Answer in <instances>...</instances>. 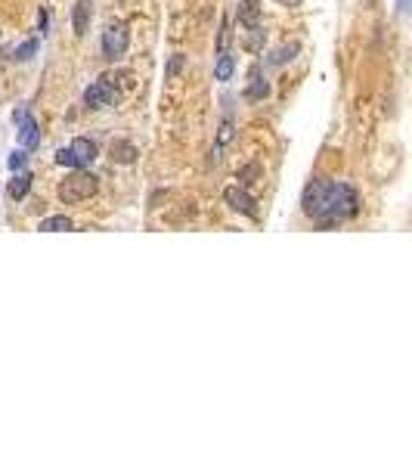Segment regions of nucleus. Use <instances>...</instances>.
<instances>
[{
	"instance_id": "obj_10",
	"label": "nucleus",
	"mask_w": 412,
	"mask_h": 465,
	"mask_svg": "<svg viewBox=\"0 0 412 465\" xmlns=\"http://www.w3.org/2000/svg\"><path fill=\"white\" fill-rule=\"evenodd\" d=\"M136 155H140V149H136L130 140H115L112 146H108V159H112L115 164H134Z\"/></svg>"
},
{
	"instance_id": "obj_13",
	"label": "nucleus",
	"mask_w": 412,
	"mask_h": 465,
	"mask_svg": "<svg viewBox=\"0 0 412 465\" xmlns=\"http://www.w3.org/2000/svg\"><path fill=\"white\" fill-rule=\"evenodd\" d=\"M236 19H239V28L257 25V22H260V0H239Z\"/></svg>"
},
{
	"instance_id": "obj_15",
	"label": "nucleus",
	"mask_w": 412,
	"mask_h": 465,
	"mask_svg": "<svg viewBox=\"0 0 412 465\" xmlns=\"http://www.w3.org/2000/svg\"><path fill=\"white\" fill-rule=\"evenodd\" d=\"M236 137V124H233V118H223V124H220V131H217V143H214V149H211V162H220V152L233 143Z\"/></svg>"
},
{
	"instance_id": "obj_4",
	"label": "nucleus",
	"mask_w": 412,
	"mask_h": 465,
	"mask_svg": "<svg viewBox=\"0 0 412 465\" xmlns=\"http://www.w3.org/2000/svg\"><path fill=\"white\" fill-rule=\"evenodd\" d=\"M99 47H103V56H106L108 62L121 59V56L127 53V47H130L127 22H121V19L108 22V25H106V31H103V41H99Z\"/></svg>"
},
{
	"instance_id": "obj_21",
	"label": "nucleus",
	"mask_w": 412,
	"mask_h": 465,
	"mask_svg": "<svg viewBox=\"0 0 412 465\" xmlns=\"http://www.w3.org/2000/svg\"><path fill=\"white\" fill-rule=\"evenodd\" d=\"M180 69H183V56L173 53V56H171V62H168V69H164V81H173V78L180 75Z\"/></svg>"
},
{
	"instance_id": "obj_8",
	"label": "nucleus",
	"mask_w": 412,
	"mask_h": 465,
	"mask_svg": "<svg viewBox=\"0 0 412 465\" xmlns=\"http://www.w3.org/2000/svg\"><path fill=\"white\" fill-rule=\"evenodd\" d=\"M242 96L248 99V103H260V99L270 96V81L264 78L260 66H251V71H248V87H245Z\"/></svg>"
},
{
	"instance_id": "obj_9",
	"label": "nucleus",
	"mask_w": 412,
	"mask_h": 465,
	"mask_svg": "<svg viewBox=\"0 0 412 465\" xmlns=\"http://www.w3.org/2000/svg\"><path fill=\"white\" fill-rule=\"evenodd\" d=\"M90 19H93V0H78L71 6V28H75L78 38H84L90 31Z\"/></svg>"
},
{
	"instance_id": "obj_3",
	"label": "nucleus",
	"mask_w": 412,
	"mask_h": 465,
	"mask_svg": "<svg viewBox=\"0 0 412 465\" xmlns=\"http://www.w3.org/2000/svg\"><path fill=\"white\" fill-rule=\"evenodd\" d=\"M99 149L93 140L87 137H78L71 140L69 146H62L59 152H56V164H62V168H71V171H81V168H90L93 162H97Z\"/></svg>"
},
{
	"instance_id": "obj_19",
	"label": "nucleus",
	"mask_w": 412,
	"mask_h": 465,
	"mask_svg": "<svg viewBox=\"0 0 412 465\" xmlns=\"http://www.w3.org/2000/svg\"><path fill=\"white\" fill-rule=\"evenodd\" d=\"M257 177H264V168H260L257 162H251V164H245L242 171H239V186H251L257 180Z\"/></svg>"
},
{
	"instance_id": "obj_14",
	"label": "nucleus",
	"mask_w": 412,
	"mask_h": 465,
	"mask_svg": "<svg viewBox=\"0 0 412 465\" xmlns=\"http://www.w3.org/2000/svg\"><path fill=\"white\" fill-rule=\"evenodd\" d=\"M264 41H267V28H264V22L242 28V44H245V50H248V53H260V50H264Z\"/></svg>"
},
{
	"instance_id": "obj_23",
	"label": "nucleus",
	"mask_w": 412,
	"mask_h": 465,
	"mask_svg": "<svg viewBox=\"0 0 412 465\" xmlns=\"http://www.w3.org/2000/svg\"><path fill=\"white\" fill-rule=\"evenodd\" d=\"M276 3H279V6H301L304 0H276Z\"/></svg>"
},
{
	"instance_id": "obj_18",
	"label": "nucleus",
	"mask_w": 412,
	"mask_h": 465,
	"mask_svg": "<svg viewBox=\"0 0 412 465\" xmlns=\"http://www.w3.org/2000/svg\"><path fill=\"white\" fill-rule=\"evenodd\" d=\"M298 50H301L298 44H282L279 50H273V56H270V66H285V62H292Z\"/></svg>"
},
{
	"instance_id": "obj_2",
	"label": "nucleus",
	"mask_w": 412,
	"mask_h": 465,
	"mask_svg": "<svg viewBox=\"0 0 412 465\" xmlns=\"http://www.w3.org/2000/svg\"><path fill=\"white\" fill-rule=\"evenodd\" d=\"M97 189H99V177L81 168L71 177H65V180L59 183V189H56V196H59L62 205H81L90 196H97Z\"/></svg>"
},
{
	"instance_id": "obj_11",
	"label": "nucleus",
	"mask_w": 412,
	"mask_h": 465,
	"mask_svg": "<svg viewBox=\"0 0 412 465\" xmlns=\"http://www.w3.org/2000/svg\"><path fill=\"white\" fill-rule=\"evenodd\" d=\"M31 180L34 177L28 174V171H13V180L6 183V196H10L13 202H22V199L28 196V189H31Z\"/></svg>"
},
{
	"instance_id": "obj_20",
	"label": "nucleus",
	"mask_w": 412,
	"mask_h": 465,
	"mask_svg": "<svg viewBox=\"0 0 412 465\" xmlns=\"http://www.w3.org/2000/svg\"><path fill=\"white\" fill-rule=\"evenodd\" d=\"M10 171H25V164H28V149H13L10 152Z\"/></svg>"
},
{
	"instance_id": "obj_1",
	"label": "nucleus",
	"mask_w": 412,
	"mask_h": 465,
	"mask_svg": "<svg viewBox=\"0 0 412 465\" xmlns=\"http://www.w3.org/2000/svg\"><path fill=\"white\" fill-rule=\"evenodd\" d=\"M301 208L307 217H313L320 227L341 224L360 211V196L350 183L338 180H313L307 183L301 196Z\"/></svg>"
},
{
	"instance_id": "obj_22",
	"label": "nucleus",
	"mask_w": 412,
	"mask_h": 465,
	"mask_svg": "<svg viewBox=\"0 0 412 465\" xmlns=\"http://www.w3.org/2000/svg\"><path fill=\"white\" fill-rule=\"evenodd\" d=\"M38 31H41V34L47 31V13H43V10L38 13Z\"/></svg>"
},
{
	"instance_id": "obj_5",
	"label": "nucleus",
	"mask_w": 412,
	"mask_h": 465,
	"mask_svg": "<svg viewBox=\"0 0 412 465\" xmlns=\"http://www.w3.org/2000/svg\"><path fill=\"white\" fill-rule=\"evenodd\" d=\"M118 99V90L112 84V75H103L84 90V106L87 109H108Z\"/></svg>"
},
{
	"instance_id": "obj_7",
	"label": "nucleus",
	"mask_w": 412,
	"mask_h": 465,
	"mask_svg": "<svg viewBox=\"0 0 412 465\" xmlns=\"http://www.w3.org/2000/svg\"><path fill=\"white\" fill-rule=\"evenodd\" d=\"M223 202L233 211L245 214V217H257V202L251 199V192L245 189V186H227V189H223Z\"/></svg>"
},
{
	"instance_id": "obj_6",
	"label": "nucleus",
	"mask_w": 412,
	"mask_h": 465,
	"mask_svg": "<svg viewBox=\"0 0 412 465\" xmlns=\"http://www.w3.org/2000/svg\"><path fill=\"white\" fill-rule=\"evenodd\" d=\"M13 124H16V131H19V143H22V149L34 152V149L41 146V127H38V121H34L31 115H28V109H25V106H19V109L13 112Z\"/></svg>"
},
{
	"instance_id": "obj_17",
	"label": "nucleus",
	"mask_w": 412,
	"mask_h": 465,
	"mask_svg": "<svg viewBox=\"0 0 412 465\" xmlns=\"http://www.w3.org/2000/svg\"><path fill=\"white\" fill-rule=\"evenodd\" d=\"M71 227H75V224H71L65 214H53V217H43L41 220L38 230L41 233H62V230H71Z\"/></svg>"
},
{
	"instance_id": "obj_16",
	"label": "nucleus",
	"mask_w": 412,
	"mask_h": 465,
	"mask_svg": "<svg viewBox=\"0 0 412 465\" xmlns=\"http://www.w3.org/2000/svg\"><path fill=\"white\" fill-rule=\"evenodd\" d=\"M233 71H236V59L227 50H220V53H217V62H214V81H229Z\"/></svg>"
},
{
	"instance_id": "obj_12",
	"label": "nucleus",
	"mask_w": 412,
	"mask_h": 465,
	"mask_svg": "<svg viewBox=\"0 0 412 465\" xmlns=\"http://www.w3.org/2000/svg\"><path fill=\"white\" fill-rule=\"evenodd\" d=\"M34 53H38V38L22 41V44H13V47L0 50V56H3V59H10V62H28Z\"/></svg>"
}]
</instances>
